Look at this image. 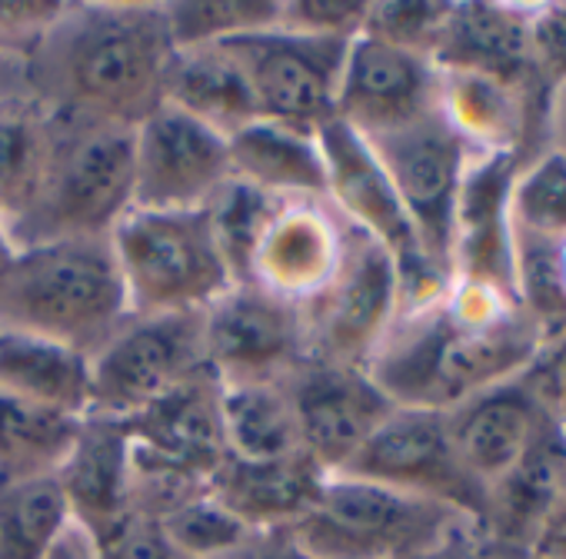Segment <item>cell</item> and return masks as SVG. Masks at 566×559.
Listing matches in <instances>:
<instances>
[{
  "instance_id": "f35d334b",
  "label": "cell",
  "mask_w": 566,
  "mask_h": 559,
  "mask_svg": "<svg viewBox=\"0 0 566 559\" xmlns=\"http://www.w3.org/2000/svg\"><path fill=\"white\" fill-rule=\"evenodd\" d=\"M370 4H321V0H301V4H280V28L327 38V41H354L367 24Z\"/></svg>"
},
{
  "instance_id": "7c38bea8",
  "label": "cell",
  "mask_w": 566,
  "mask_h": 559,
  "mask_svg": "<svg viewBox=\"0 0 566 559\" xmlns=\"http://www.w3.org/2000/svg\"><path fill=\"white\" fill-rule=\"evenodd\" d=\"M203 363L220 387L276 383L311 360L307 314L253 284H230L203 314Z\"/></svg>"
},
{
  "instance_id": "ba28073f",
  "label": "cell",
  "mask_w": 566,
  "mask_h": 559,
  "mask_svg": "<svg viewBox=\"0 0 566 559\" xmlns=\"http://www.w3.org/2000/svg\"><path fill=\"white\" fill-rule=\"evenodd\" d=\"M317 140L327 170V200L357 233L370 236L394 256L400 273V307H417L437 297L450 284V273L423 256L403 203L370 144L340 120L324 124Z\"/></svg>"
},
{
  "instance_id": "e575fe53",
  "label": "cell",
  "mask_w": 566,
  "mask_h": 559,
  "mask_svg": "<svg viewBox=\"0 0 566 559\" xmlns=\"http://www.w3.org/2000/svg\"><path fill=\"white\" fill-rule=\"evenodd\" d=\"M170 41L177 51L220 48L280 24V4H164Z\"/></svg>"
},
{
  "instance_id": "bcb514c9",
  "label": "cell",
  "mask_w": 566,
  "mask_h": 559,
  "mask_svg": "<svg viewBox=\"0 0 566 559\" xmlns=\"http://www.w3.org/2000/svg\"><path fill=\"white\" fill-rule=\"evenodd\" d=\"M533 556L536 559H566V499L553 513V519L546 523V529L539 532V539L533 546Z\"/></svg>"
},
{
  "instance_id": "60d3db41",
  "label": "cell",
  "mask_w": 566,
  "mask_h": 559,
  "mask_svg": "<svg viewBox=\"0 0 566 559\" xmlns=\"http://www.w3.org/2000/svg\"><path fill=\"white\" fill-rule=\"evenodd\" d=\"M101 559H184L164 536L154 516L130 513L124 523H117L104 539H97Z\"/></svg>"
},
{
  "instance_id": "7dc6e473",
  "label": "cell",
  "mask_w": 566,
  "mask_h": 559,
  "mask_svg": "<svg viewBox=\"0 0 566 559\" xmlns=\"http://www.w3.org/2000/svg\"><path fill=\"white\" fill-rule=\"evenodd\" d=\"M490 559H536L533 552H526V549H506V546H493L490 542Z\"/></svg>"
},
{
  "instance_id": "c3c4849f",
  "label": "cell",
  "mask_w": 566,
  "mask_h": 559,
  "mask_svg": "<svg viewBox=\"0 0 566 559\" xmlns=\"http://www.w3.org/2000/svg\"><path fill=\"white\" fill-rule=\"evenodd\" d=\"M556 273H559V284H563V294H566V240L556 243Z\"/></svg>"
},
{
  "instance_id": "cb8c5ba5",
  "label": "cell",
  "mask_w": 566,
  "mask_h": 559,
  "mask_svg": "<svg viewBox=\"0 0 566 559\" xmlns=\"http://www.w3.org/2000/svg\"><path fill=\"white\" fill-rule=\"evenodd\" d=\"M430 61L437 71L543 87L530 57V4H447Z\"/></svg>"
},
{
  "instance_id": "2e32d148",
  "label": "cell",
  "mask_w": 566,
  "mask_h": 559,
  "mask_svg": "<svg viewBox=\"0 0 566 559\" xmlns=\"http://www.w3.org/2000/svg\"><path fill=\"white\" fill-rule=\"evenodd\" d=\"M400 310V273L394 256L357 233L324 297L307 310L311 357L344 367L370 363Z\"/></svg>"
},
{
  "instance_id": "f1b7e54d",
  "label": "cell",
  "mask_w": 566,
  "mask_h": 559,
  "mask_svg": "<svg viewBox=\"0 0 566 559\" xmlns=\"http://www.w3.org/2000/svg\"><path fill=\"white\" fill-rule=\"evenodd\" d=\"M220 423H223L227 456L273 460V456L304 453L294 407L283 380L220 387Z\"/></svg>"
},
{
  "instance_id": "f546056e",
  "label": "cell",
  "mask_w": 566,
  "mask_h": 559,
  "mask_svg": "<svg viewBox=\"0 0 566 559\" xmlns=\"http://www.w3.org/2000/svg\"><path fill=\"white\" fill-rule=\"evenodd\" d=\"M81 420L41 410L0 390V479L54 476L74 446Z\"/></svg>"
},
{
  "instance_id": "484cf974",
  "label": "cell",
  "mask_w": 566,
  "mask_h": 559,
  "mask_svg": "<svg viewBox=\"0 0 566 559\" xmlns=\"http://www.w3.org/2000/svg\"><path fill=\"white\" fill-rule=\"evenodd\" d=\"M230 177L276 200L327 197V170L317 134L253 120L227 137Z\"/></svg>"
},
{
  "instance_id": "603a6c76",
  "label": "cell",
  "mask_w": 566,
  "mask_h": 559,
  "mask_svg": "<svg viewBox=\"0 0 566 559\" xmlns=\"http://www.w3.org/2000/svg\"><path fill=\"white\" fill-rule=\"evenodd\" d=\"M566 499V433L546 420L526 453L486 489L483 532L493 546L533 552Z\"/></svg>"
},
{
  "instance_id": "836d02e7",
  "label": "cell",
  "mask_w": 566,
  "mask_h": 559,
  "mask_svg": "<svg viewBox=\"0 0 566 559\" xmlns=\"http://www.w3.org/2000/svg\"><path fill=\"white\" fill-rule=\"evenodd\" d=\"M154 519L184 559H230L250 536V529L210 493V486L187 493Z\"/></svg>"
},
{
  "instance_id": "ab89813d",
  "label": "cell",
  "mask_w": 566,
  "mask_h": 559,
  "mask_svg": "<svg viewBox=\"0 0 566 559\" xmlns=\"http://www.w3.org/2000/svg\"><path fill=\"white\" fill-rule=\"evenodd\" d=\"M523 380L539 410L566 433V330L543 340L539 354L523 370Z\"/></svg>"
},
{
  "instance_id": "d590c367",
  "label": "cell",
  "mask_w": 566,
  "mask_h": 559,
  "mask_svg": "<svg viewBox=\"0 0 566 559\" xmlns=\"http://www.w3.org/2000/svg\"><path fill=\"white\" fill-rule=\"evenodd\" d=\"M273 203H276V197L230 177L227 187L207 207L210 230L217 236V246H220V253L227 260L233 284H240L243 273H247L250 253H253V246L260 240V230H263Z\"/></svg>"
},
{
  "instance_id": "681fc988",
  "label": "cell",
  "mask_w": 566,
  "mask_h": 559,
  "mask_svg": "<svg viewBox=\"0 0 566 559\" xmlns=\"http://www.w3.org/2000/svg\"><path fill=\"white\" fill-rule=\"evenodd\" d=\"M14 253V243H11V236H8V230L0 226V266L8 263V256Z\"/></svg>"
},
{
  "instance_id": "4dcf8cb0",
  "label": "cell",
  "mask_w": 566,
  "mask_h": 559,
  "mask_svg": "<svg viewBox=\"0 0 566 559\" xmlns=\"http://www.w3.org/2000/svg\"><path fill=\"white\" fill-rule=\"evenodd\" d=\"M67 526L57 476L0 479V559H44Z\"/></svg>"
},
{
  "instance_id": "5b68a950",
  "label": "cell",
  "mask_w": 566,
  "mask_h": 559,
  "mask_svg": "<svg viewBox=\"0 0 566 559\" xmlns=\"http://www.w3.org/2000/svg\"><path fill=\"white\" fill-rule=\"evenodd\" d=\"M111 246L130 314H203L233 284L207 210H130Z\"/></svg>"
},
{
  "instance_id": "30bf717a",
  "label": "cell",
  "mask_w": 566,
  "mask_h": 559,
  "mask_svg": "<svg viewBox=\"0 0 566 559\" xmlns=\"http://www.w3.org/2000/svg\"><path fill=\"white\" fill-rule=\"evenodd\" d=\"M364 140L387 170L423 256L450 273L453 217L467 167L473 160L470 147L447 124L440 107L427 117Z\"/></svg>"
},
{
  "instance_id": "7402d4cb",
  "label": "cell",
  "mask_w": 566,
  "mask_h": 559,
  "mask_svg": "<svg viewBox=\"0 0 566 559\" xmlns=\"http://www.w3.org/2000/svg\"><path fill=\"white\" fill-rule=\"evenodd\" d=\"M443 416L463 470L483 489H490L526 453L549 420L530 393L523 373L467 397Z\"/></svg>"
},
{
  "instance_id": "9a60e30c",
  "label": "cell",
  "mask_w": 566,
  "mask_h": 559,
  "mask_svg": "<svg viewBox=\"0 0 566 559\" xmlns=\"http://www.w3.org/2000/svg\"><path fill=\"white\" fill-rule=\"evenodd\" d=\"M230 180L227 137L160 104L134 127V210H207Z\"/></svg>"
},
{
  "instance_id": "ac0fdd59",
  "label": "cell",
  "mask_w": 566,
  "mask_h": 559,
  "mask_svg": "<svg viewBox=\"0 0 566 559\" xmlns=\"http://www.w3.org/2000/svg\"><path fill=\"white\" fill-rule=\"evenodd\" d=\"M440 107V71L427 54L360 31L344 57L334 120L374 137Z\"/></svg>"
},
{
  "instance_id": "7a4b0ae2",
  "label": "cell",
  "mask_w": 566,
  "mask_h": 559,
  "mask_svg": "<svg viewBox=\"0 0 566 559\" xmlns=\"http://www.w3.org/2000/svg\"><path fill=\"white\" fill-rule=\"evenodd\" d=\"M543 340L513 297L450 276L437 297L397 310L367 373L397 407L447 413L467 397L520 377Z\"/></svg>"
},
{
  "instance_id": "277c9868",
  "label": "cell",
  "mask_w": 566,
  "mask_h": 559,
  "mask_svg": "<svg viewBox=\"0 0 566 559\" xmlns=\"http://www.w3.org/2000/svg\"><path fill=\"white\" fill-rule=\"evenodd\" d=\"M34 203L11 230L14 250L57 240H111L134 210V127L51 117Z\"/></svg>"
},
{
  "instance_id": "5bb4252c",
  "label": "cell",
  "mask_w": 566,
  "mask_h": 559,
  "mask_svg": "<svg viewBox=\"0 0 566 559\" xmlns=\"http://www.w3.org/2000/svg\"><path fill=\"white\" fill-rule=\"evenodd\" d=\"M340 473L433 499L476 523L486 513V489L463 470L440 410L394 407Z\"/></svg>"
},
{
  "instance_id": "d6986e66",
  "label": "cell",
  "mask_w": 566,
  "mask_h": 559,
  "mask_svg": "<svg viewBox=\"0 0 566 559\" xmlns=\"http://www.w3.org/2000/svg\"><path fill=\"white\" fill-rule=\"evenodd\" d=\"M520 157L510 154H473L453 217L450 276L470 284L513 294V226H510V187Z\"/></svg>"
},
{
  "instance_id": "f6af8a7d",
  "label": "cell",
  "mask_w": 566,
  "mask_h": 559,
  "mask_svg": "<svg viewBox=\"0 0 566 559\" xmlns=\"http://www.w3.org/2000/svg\"><path fill=\"white\" fill-rule=\"evenodd\" d=\"M44 559H101V546L84 526H77L71 519V526L61 532V539L54 542V549Z\"/></svg>"
},
{
  "instance_id": "ffe728a7",
  "label": "cell",
  "mask_w": 566,
  "mask_h": 559,
  "mask_svg": "<svg viewBox=\"0 0 566 559\" xmlns=\"http://www.w3.org/2000/svg\"><path fill=\"white\" fill-rule=\"evenodd\" d=\"M440 114L470 154H510L526 160L543 144L546 91L480 74L440 71Z\"/></svg>"
},
{
  "instance_id": "9c48e42d",
  "label": "cell",
  "mask_w": 566,
  "mask_h": 559,
  "mask_svg": "<svg viewBox=\"0 0 566 559\" xmlns=\"http://www.w3.org/2000/svg\"><path fill=\"white\" fill-rule=\"evenodd\" d=\"M200 314H127L91 357V413L130 420L203 373Z\"/></svg>"
},
{
  "instance_id": "3957f363",
  "label": "cell",
  "mask_w": 566,
  "mask_h": 559,
  "mask_svg": "<svg viewBox=\"0 0 566 559\" xmlns=\"http://www.w3.org/2000/svg\"><path fill=\"white\" fill-rule=\"evenodd\" d=\"M111 240H57L14 250L0 266V330L94 357L127 320Z\"/></svg>"
},
{
  "instance_id": "52a82bcc",
  "label": "cell",
  "mask_w": 566,
  "mask_h": 559,
  "mask_svg": "<svg viewBox=\"0 0 566 559\" xmlns=\"http://www.w3.org/2000/svg\"><path fill=\"white\" fill-rule=\"evenodd\" d=\"M124 423L134 450V509L147 516H160L187 493L210 486L227 456L220 383L210 370Z\"/></svg>"
},
{
  "instance_id": "8fae6325",
  "label": "cell",
  "mask_w": 566,
  "mask_h": 559,
  "mask_svg": "<svg viewBox=\"0 0 566 559\" xmlns=\"http://www.w3.org/2000/svg\"><path fill=\"white\" fill-rule=\"evenodd\" d=\"M220 48L240 67L260 120L307 134H317L334 120L337 84L350 41L311 38L276 24Z\"/></svg>"
},
{
  "instance_id": "8d00e7d4",
  "label": "cell",
  "mask_w": 566,
  "mask_h": 559,
  "mask_svg": "<svg viewBox=\"0 0 566 559\" xmlns=\"http://www.w3.org/2000/svg\"><path fill=\"white\" fill-rule=\"evenodd\" d=\"M447 4H370L364 31L397 48L427 54L440 34Z\"/></svg>"
},
{
  "instance_id": "e0dca14e",
  "label": "cell",
  "mask_w": 566,
  "mask_h": 559,
  "mask_svg": "<svg viewBox=\"0 0 566 559\" xmlns=\"http://www.w3.org/2000/svg\"><path fill=\"white\" fill-rule=\"evenodd\" d=\"M301 450L324 470L340 473L397 407L364 367L304 360L287 380Z\"/></svg>"
},
{
  "instance_id": "7bdbcfd3",
  "label": "cell",
  "mask_w": 566,
  "mask_h": 559,
  "mask_svg": "<svg viewBox=\"0 0 566 559\" xmlns=\"http://www.w3.org/2000/svg\"><path fill=\"white\" fill-rule=\"evenodd\" d=\"M230 559H317L291 529H260L243 539Z\"/></svg>"
},
{
  "instance_id": "d6a6232c",
  "label": "cell",
  "mask_w": 566,
  "mask_h": 559,
  "mask_svg": "<svg viewBox=\"0 0 566 559\" xmlns=\"http://www.w3.org/2000/svg\"><path fill=\"white\" fill-rule=\"evenodd\" d=\"M513 236L559 243L566 240V157L539 147L520 160L510 187Z\"/></svg>"
},
{
  "instance_id": "b9f144b4",
  "label": "cell",
  "mask_w": 566,
  "mask_h": 559,
  "mask_svg": "<svg viewBox=\"0 0 566 559\" xmlns=\"http://www.w3.org/2000/svg\"><path fill=\"white\" fill-rule=\"evenodd\" d=\"M490 539L483 526L470 516H460L420 559H490Z\"/></svg>"
},
{
  "instance_id": "44dd1931",
  "label": "cell",
  "mask_w": 566,
  "mask_h": 559,
  "mask_svg": "<svg viewBox=\"0 0 566 559\" xmlns=\"http://www.w3.org/2000/svg\"><path fill=\"white\" fill-rule=\"evenodd\" d=\"M71 519L104 539L134 513V450L124 420L84 416L71 453L54 473Z\"/></svg>"
},
{
  "instance_id": "83f0119b",
  "label": "cell",
  "mask_w": 566,
  "mask_h": 559,
  "mask_svg": "<svg viewBox=\"0 0 566 559\" xmlns=\"http://www.w3.org/2000/svg\"><path fill=\"white\" fill-rule=\"evenodd\" d=\"M164 104L190 114L223 137H233L247 124L260 120L250 87L223 48L174 51L164 84Z\"/></svg>"
},
{
  "instance_id": "6da1fadb",
  "label": "cell",
  "mask_w": 566,
  "mask_h": 559,
  "mask_svg": "<svg viewBox=\"0 0 566 559\" xmlns=\"http://www.w3.org/2000/svg\"><path fill=\"white\" fill-rule=\"evenodd\" d=\"M164 4H61L18 54H0V104L137 127L164 104L174 61Z\"/></svg>"
},
{
  "instance_id": "d4e9b609",
  "label": "cell",
  "mask_w": 566,
  "mask_h": 559,
  "mask_svg": "<svg viewBox=\"0 0 566 559\" xmlns=\"http://www.w3.org/2000/svg\"><path fill=\"white\" fill-rule=\"evenodd\" d=\"M324 473L307 453L273 460H237L223 456L210 476V493L250 529H291L317 503Z\"/></svg>"
},
{
  "instance_id": "74e56055",
  "label": "cell",
  "mask_w": 566,
  "mask_h": 559,
  "mask_svg": "<svg viewBox=\"0 0 566 559\" xmlns=\"http://www.w3.org/2000/svg\"><path fill=\"white\" fill-rule=\"evenodd\" d=\"M530 57L546 94L566 81V4H530Z\"/></svg>"
},
{
  "instance_id": "1f68e13d",
  "label": "cell",
  "mask_w": 566,
  "mask_h": 559,
  "mask_svg": "<svg viewBox=\"0 0 566 559\" xmlns=\"http://www.w3.org/2000/svg\"><path fill=\"white\" fill-rule=\"evenodd\" d=\"M51 144V120L31 104H0V226L21 223L34 203Z\"/></svg>"
},
{
  "instance_id": "ee69618b",
  "label": "cell",
  "mask_w": 566,
  "mask_h": 559,
  "mask_svg": "<svg viewBox=\"0 0 566 559\" xmlns=\"http://www.w3.org/2000/svg\"><path fill=\"white\" fill-rule=\"evenodd\" d=\"M543 144L566 157V81L556 84L546 94V114H543Z\"/></svg>"
},
{
  "instance_id": "4fadbf2b",
  "label": "cell",
  "mask_w": 566,
  "mask_h": 559,
  "mask_svg": "<svg viewBox=\"0 0 566 559\" xmlns=\"http://www.w3.org/2000/svg\"><path fill=\"white\" fill-rule=\"evenodd\" d=\"M357 230L327 197H283L273 203L240 284L311 310L340 273Z\"/></svg>"
},
{
  "instance_id": "8992f818",
  "label": "cell",
  "mask_w": 566,
  "mask_h": 559,
  "mask_svg": "<svg viewBox=\"0 0 566 559\" xmlns=\"http://www.w3.org/2000/svg\"><path fill=\"white\" fill-rule=\"evenodd\" d=\"M463 513L403 489L331 473L291 532L317 559H420Z\"/></svg>"
},
{
  "instance_id": "4316f807",
  "label": "cell",
  "mask_w": 566,
  "mask_h": 559,
  "mask_svg": "<svg viewBox=\"0 0 566 559\" xmlns=\"http://www.w3.org/2000/svg\"><path fill=\"white\" fill-rule=\"evenodd\" d=\"M0 390L41 410L84 420L91 413V357L41 337L0 330Z\"/></svg>"
}]
</instances>
